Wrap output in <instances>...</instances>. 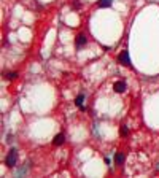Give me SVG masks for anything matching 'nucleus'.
Segmentation results:
<instances>
[{
  "label": "nucleus",
  "mask_w": 159,
  "mask_h": 178,
  "mask_svg": "<svg viewBox=\"0 0 159 178\" xmlns=\"http://www.w3.org/2000/svg\"><path fill=\"white\" fill-rule=\"evenodd\" d=\"M5 76H6V78H8V80H16L18 73H16V72H8V73H6Z\"/></svg>",
  "instance_id": "9d476101"
},
{
  "label": "nucleus",
  "mask_w": 159,
  "mask_h": 178,
  "mask_svg": "<svg viewBox=\"0 0 159 178\" xmlns=\"http://www.w3.org/2000/svg\"><path fill=\"white\" fill-rule=\"evenodd\" d=\"M80 6H81V3H80L78 0H75L73 2V8H80Z\"/></svg>",
  "instance_id": "9b49d317"
},
{
  "label": "nucleus",
  "mask_w": 159,
  "mask_h": 178,
  "mask_svg": "<svg viewBox=\"0 0 159 178\" xmlns=\"http://www.w3.org/2000/svg\"><path fill=\"white\" fill-rule=\"evenodd\" d=\"M86 42H88V38H86V35L80 34L77 38H75V45H77V48H83V46L86 45Z\"/></svg>",
  "instance_id": "7ed1b4c3"
},
{
  "label": "nucleus",
  "mask_w": 159,
  "mask_h": 178,
  "mask_svg": "<svg viewBox=\"0 0 159 178\" xmlns=\"http://www.w3.org/2000/svg\"><path fill=\"white\" fill-rule=\"evenodd\" d=\"M113 89H115V92H119V94L124 92L126 91V83L124 81H116L113 84Z\"/></svg>",
  "instance_id": "20e7f679"
},
{
  "label": "nucleus",
  "mask_w": 159,
  "mask_h": 178,
  "mask_svg": "<svg viewBox=\"0 0 159 178\" xmlns=\"http://www.w3.org/2000/svg\"><path fill=\"white\" fill-rule=\"evenodd\" d=\"M64 141H65V135H64V134H59V135H56V137H54V145H56V146L62 145Z\"/></svg>",
  "instance_id": "39448f33"
},
{
  "label": "nucleus",
  "mask_w": 159,
  "mask_h": 178,
  "mask_svg": "<svg viewBox=\"0 0 159 178\" xmlns=\"http://www.w3.org/2000/svg\"><path fill=\"white\" fill-rule=\"evenodd\" d=\"M115 162H116V164H122V162H124V156H122V154H116V156H115Z\"/></svg>",
  "instance_id": "1a4fd4ad"
},
{
  "label": "nucleus",
  "mask_w": 159,
  "mask_h": 178,
  "mask_svg": "<svg viewBox=\"0 0 159 178\" xmlns=\"http://www.w3.org/2000/svg\"><path fill=\"white\" fill-rule=\"evenodd\" d=\"M119 132H121V135H122V137L129 135V129H127V126L122 124V126H121V129H119Z\"/></svg>",
  "instance_id": "6e6552de"
},
{
  "label": "nucleus",
  "mask_w": 159,
  "mask_h": 178,
  "mask_svg": "<svg viewBox=\"0 0 159 178\" xmlns=\"http://www.w3.org/2000/svg\"><path fill=\"white\" fill-rule=\"evenodd\" d=\"M83 100H84V96H83V94H80V96L77 97V100H75V105L81 108L83 107Z\"/></svg>",
  "instance_id": "0eeeda50"
},
{
  "label": "nucleus",
  "mask_w": 159,
  "mask_h": 178,
  "mask_svg": "<svg viewBox=\"0 0 159 178\" xmlns=\"http://www.w3.org/2000/svg\"><path fill=\"white\" fill-rule=\"evenodd\" d=\"M16 159H18V151L14 150H10L8 151V154H6V158H5V164L8 165V167H13L14 164H16Z\"/></svg>",
  "instance_id": "f257e3e1"
},
{
  "label": "nucleus",
  "mask_w": 159,
  "mask_h": 178,
  "mask_svg": "<svg viewBox=\"0 0 159 178\" xmlns=\"http://www.w3.org/2000/svg\"><path fill=\"white\" fill-rule=\"evenodd\" d=\"M97 5H99L100 8H108V6L111 5V0H99V2H97Z\"/></svg>",
  "instance_id": "423d86ee"
},
{
  "label": "nucleus",
  "mask_w": 159,
  "mask_h": 178,
  "mask_svg": "<svg viewBox=\"0 0 159 178\" xmlns=\"http://www.w3.org/2000/svg\"><path fill=\"white\" fill-rule=\"evenodd\" d=\"M118 61H119L122 65H127V67H131V57H129V53H127V51H122V53L119 54Z\"/></svg>",
  "instance_id": "f03ea898"
}]
</instances>
